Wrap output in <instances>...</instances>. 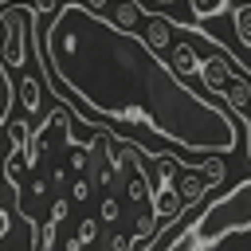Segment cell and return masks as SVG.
<instances>
[{
  "label": "cell",
  "instance_id": "11",
  "mask_svg": "<svg viewBox=\"0 0 251 251\" xmlns=\"http://www.w3.org/2000/svg\"><path fill=\"white\" fill-rule=\"evenodd\" d=\"M133 247V239H126V235H114L110 239V251H129Z\"/></svg>",
  "mask_w": 251,
  "mask_h": 251
},
{
  "label": "cell",
  "instance_id": "6",
  "mask_svg": "<svg viewBox=\"0 0 251 251\" xmlns=\"http://www.w3.org/2000/svg\"><path fill=\"white\" fill-rule=\"evenodd\" d=\"M188 8H192L196 20H212V16H220L227 8V0H188Z\"/></svg>",
  "mask_w": 251,
  "mask_h": 251
},
{
  "label": "cell",
  "instance_id": "5",
  "mask_svg": "<svg viewBox=\"0 0 251 251\" xmlns=\"http://www.w3.org/2000/svg\"><path fill=\"white\" fill-rule=\"evenodd\" d=\"M110 4H114V24H118V27H133V24L145 16V8H137L133 0H110Z\"/></svg>",
  "mask_w": 251,
  "mask_h": 251
},
{
  "label": "cell",
  "instance_id": "13",
  "mask_svg": "<svg viewBox=\"0 0 251 251\" xmlns=\"http://www.w3.org/2000/svg\"><path fill=\"white\" fill-rule=\"evenodd\" d=\"M82 4H86V8H90V12H102V8H106V4H110V0H82Z\"/></svg>",
  "mask_w": 251,
  "mask_h": 251
},
{
  "label": "cell",
  "instance_id": "4",
  "mask_svg": "<svg viewBox=\"0 0 251 251\" xmlns=\"http://www.w3.org/2000/svg\"><path fill=\"white\" fill-rule=\"evenodd\" d=\"M145 16H149V12H145ZM141 39H145L157 55H161V51H169V47H173V27H169V20H165V16H149V24H145V35H141Z\"/></svg>",
  "mask_w": 251,
  "mask_h": 251
},
{
  "label": "cell",
  "instance_id": "2",
  "mask_svg": "<svg viewBox=\"0 0 251 251\" xmlns=\"http://www.w3.org/2000/svg\"><path fill=\"white\" fill-rule=\"evenodd\" d=\"M0 24H4V31H8L0 63H4V67H24V59H27V51H24V47H27V8H24V0H16V8L0 12Z\"/></svg>",
  "mask_w": 251,
  "mask_h": 251
},
{
  "label": "cell",
  "instance_id": "14",
  "mask_svg": "<svg viewBox=\"0 0 251 251\" xmlns=\"http://www.w3.org/2000/svg\"><path fill=\"white\" fill-rule=\"evenodd\" d=\"M153 4H176V0H153Z\"/></svg>",
  "mask_w": 251,
  "mask_h": 251
},
{
  "label": "cell",
  "instance_id": "12",
  "mask_svg": "<svg viewBox=\"0 0 251 251\" xmlns=\"http://www.w3.org/2000/svg\"><path fill=\"white\" fill-rule=\"evenodd\" d=\"M71 196H75V200H86V196H90V184H86V180H78V184L71 188Z\"/></svg>",
  "mask_w": 251,
  "mask_h": 251
},
{
  "label": "cell",
  "instance_id": "7",
  "mask_svg": "<svg viewBox=\"0 0 251 251\" xmlns=\"http://www.w3.org/2000/svg\"><path fill=\"white\" fill-rule=\"evenodd\" d=\"M20 102H24L27 114L39 110V82H35V78H24V82H20Z\"/></svg>",
  "mask_w": 251,
  "mask_h": 251
},
{
  "label": "cell",
  "instance_id": "10",
  "mask_svg": "<svg viewBox=\"0 0 251 251\" xmlns=\"http://www.w3.org/2000/svg\"><path fill=\"white\" fill-rule=\"evenodd\" d=\"M118 216V200L110 196V200H102V220H114Z\"/></svg>",
  "mask_w": 251,
  "mask_h": 251
},
{
  "label": "cell",
  "instance_id": "1",
  "mask_svg": "<svg viewBox=\"0 0 251 251\" xmlns=\"http://www.w3.org/2000/svg\"><path fill=\"white\" fill-rule=\"evenodd\" d=\"M27 8V0H24ZM27 27L35 39V12L27 8ZM39 47V39H35ZM51 78L67 86L94 122H126L165 137L176 149L224 157L235 149V118L192 90L141 35L118 27L102 12H90L82 0L63 4L43 31L39 47Z\"/></svg>",
  "mask_w": 251,
  "mask_h": 251
},
{
  "label": "cell",
  "instance_id": "3",
  "mask_svg": "<svg viewBox=\"0 0 251 251\" xmlns=\"http://www.w3.org/2000/svg\"><path fill=\"white\" fill-rule=\"evenodd\" d=\"M169 67L188 82L196 71H200V55H196V47H192V39H173V47H169Z\"/></svg>",
  "mask_w": 251,
  "mask_h": 251
},
{
  "label": "cell",
  "instance_id": "9",
  "mask_svg": "<svg viewBox=\"0 0 251 251\" xmlns=\"http://www.w3.org/2000/svg\"><path fill=\"white\" fill-rule=\"evenodd\" d=\"M94 235H98V224H94V220H86V224H82V231H78V243H86V239H94Z\"/></svg>",
  "mask_w": 251,
  "mask_h": 251
},
{
  "label": "cell",
  "instance_id": "8",
  "mask_svg": "<svg viewBox=\"0 0 251 251\" xmlns=\"http://www.w3.org/2000/svg\"><path fill=\"white\" fill-rule=\"evenodd\" d=\"M27 8L35 16H47V12H55V0H27Z\"/></svg>",
  "mask_w": 251,
  "mask_h": 251
}]
</instances>
